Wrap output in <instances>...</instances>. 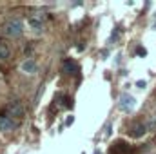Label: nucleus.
<instances>
[{"instance_id":"nucleus-2","label":"nucleus","mask_w":156,"mask_h":154,"mask_svg":"<svg viewBox=\"0 0 156 154\" xmlns=\"http://www.w3.org/2000/svg\"><path fill=\"white\" fill-rule=\"evenodd\" d=\"M136 98L133 96V94H129V93H123L122 96H120V100H118V109L122 111V113H133L134 109H136Z\"/></svg>"},{"instance_id":"nucleus-4","label":"nucleus","mask_w":156,"mask_h":154,"mask_svg":"<svg viewBox=\"0 0 156 154\" xmlns=\"http://www.w3.org/2000/svg\"><path fill=\"white\" fill-rule=\"evenodd\" d=\"M37 69H38V65H37V62H35L33 58H27V60H24V62L20 64V71H22L24 75H35Z\"/></svg>"},{"instance_id":"nucleus-10","label":"nucleus","mask_w":156,"mask_h":154,"mask_svg":"<svg viewBox=\"0 0 156 154\" xmlns=\"http://www.w3.org/2000/svg\"><path fill=\"white\" fill-rule=\"evenodd\" d=\"M145 132H147V127H145V125H142V123H138V125H134V127H133V132H131V134H133L134 138H142Z\"/></svg>"},{"instance_id":"nucleus-11","label":"nucleus","mask_w":156,"mask_h":154,"mask_svg":"<svg viewBox=\"0 0 156 154\" xmlns=\"http://www.w3.org/2000/svg\"><path fill=\"white\" fill-rule=\"evenodd\" d=\"M145 127H147V131H154V129H156V114H153L149 120H147Z\"/></svg>"},{"instance_id":"nucleus-12","label":"nucleus","mask_w":156,"mask_h":154,"mask_svg":"<svg viewBox=\"0 0 156 154\" xmlns=\"http://www.w3.org/2000/svg\"><path fill=\"white\" fill-rule=\"evenodd\" d=\"M145 85H147V83H145V80H138V82H136V87H140V89H144Z\"/></svg>"},{"instance_id":"nucleus-13","label":"nucleus","mask_w":156,"mask_h":154,"mask_svg":"<svg viewBox=\"0 0 156 154\" xmlns=\"http://www.w3.org/2000/svg\"><path fill=\"white\" fill-rule=\"evenodd\" d=\"M138 54H140V56H145V49H144V47H138Z\"/></svg>"},{"instance_id":"nucleus-15","label":"nucleus","mask_w":156,"mask_h":154,"mask_svg":"<svg viewBox=\"0 0 156 154\" xmlns=\"http://www.w3.org/2000/svg\"><path fill=\"white\" fill-rule=\"evenodd\" d=\"M154 16H156V15H154Z\"/></svg>"},{"instance_id":"nucleus-1","label":"nucleus","mask_w":156,"mask_h":154,"mask_svg":"<svg viewBox=\"0 0 156 154\" xmlns=\"http://www.w3.org/2000/svg\"><path fill=\"white\" fill-rule=\"evenodd\" d=\"M22 31H24V24H22V20L20 18H9L5 24H4V33L7 35V37H20L22 35Z\"/></svg>"},{"instance_id":"nucleus-14","label":"nucleus","mask_w":156,"mask_h":154,"mask_svg":"<svg viewBox=\"0 0 156 154\" xmlns=\"http://www.w3.org/2000/svg\"><path fill=\"white\" fill-rule=\"evenodd\" d=\"M82 154H83V152H82Z\"/></svg>"},{"instance_id":"nucleus-7","label":"nucleus","mask_w":156,"mask_h":154,"mask_svg":"<svg viewBox=\"0 0 156 154\" xmlns=\"http://www.w3.org/2000/svg\"><path fill=\"white\" fill-rule=\"evenodd\" d=\"M16 127V123H15V120L11 118V116H0V131L2 132H9V131H13Z\"/></svg>"},{"instance_id":"nucleus-5","label":"nucleus","mask_w":156,"mask_h":154,"mask_svg":"<svg viewBox=\"0 0 156 154\" xmlns=\"http://www.w3.org/2000/svg\"><path fill=\"white\" fill-rule=\"evenodd\" d=\"M78 71V65L75 60H71V58H66L64 62H62V73L64 75H69V76H73V75H76Z\"/></svg>"},{"instance_id":"nucleus-9","label":"nucleus","mask_w":156,"mask_h":154,"mask_svg":"<svg viewBox=\"0 0 156 154\" xmlns=\"http://www.w3.org/2000/svg\"><path fill=\"white\" fill-rule=\"evenodd\" d=\"M113 154H131V151H129L127 143L118 142V143H115V147H113Z\"/></svg>"},{"instance_id":"nucleus-6","label":"nucleus","mask_w":156,"mask_h":154,"mask_svg":"<svg viewBox=\"0 0 156 154\" xmlns=\"http://www.w3.org/2000/svg\"><path fill=\"white\" fill-rule=\"evenodd\" d=\"M29 26L33 31H42L44 29V13H35L31 18H29Z\"/></svg>"},{"instance_id":"nucleus-8","label":"nucleus","mask_w":156,"mask_h":154,"mask_svg":"<svg viewBox=\"0 0 156 154\" xmlns=\"http://www.w3.org/2000/svg\"><path fill=\"white\" fill-rule=\"evenodd\" d=\"M9 56H11V49L7 45V42L5 40H0V62L9 60Z\"/></svg>"},{"instance_id":"nucleus-3","label":"nucleus","mask_w":156,"mask_h":154,"mask_svg":"<svg viewBox=\"0 0 156 154\" xmlns=\"http://www.w3.org/2000/svg\"><path fill=\"white\" fill-rule=\"evenodd\" d=\"M5 111H7V116H11V118H20V120L26 114V109H24V105H22L18 100L9 102L7 107H5Z\"/></svg>"}]
</instances>
